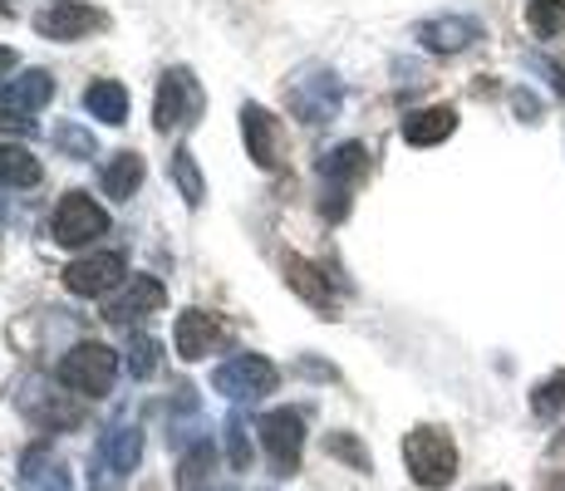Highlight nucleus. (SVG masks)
I'll return each mask as SVG.
<instances>
[{"instance_id": "5", "label": "nucleus", "mask_w": 565, "mask_h": 491, "mask_svg": "<svg viewBox=\"0 0 565 491\" xmlns=\"http://www.w3.org/2000/svg\"><path fill=\"white\" fill-rule=\"evenodd\" d=\"M50 236L60 246H89L99 236H108V212L89 192H64L50 216Z\"/></svg>"}, {"instance_id": "10", "label": "nucleus", "mask_w": 565, "mask_h": 491, "mask_svg": "<svg viewBox=\"0 0 565 491\" xmlns=\"http://www.w3.org/2000/svg\"><path fill=\"white\" fill-rule=\"evenodd\" d=\"M260 447H266V457L276 462L280 477L296 472L300 452H306V413L300 408H276L260 418Z\"/></svg>"}, {"instance_id": "35", "label": "nucleus", "mask_w": 565, "mask_h": 491, "mask_svg": "<svg viewBox=\"0 0 565 491\" xmlns=\"http://www.w3.org/2000/svg\"><path fill=\"white\" fill-rule=\"evenodd\" d=\"M541 491H565V472H551L546 482H541Z\"/></svg>"}, {"instance_id": "20", "label": "nucleus", "mask_w": 565, "mask_h": 491, "mask_svg": "<svg viewBox=\"0 0 565 491\" xmlns=\"http://www.w3.org/2000/svg\"><path fill=\"white\" fill-rule=\"evenodd\" d=\"M20 487L25 491H74V477H70V467L50 462L45 447H35V452H25V462H20Z\"/></svg>"}, {"instance_id": "29", "label": "nucleus", "mask_w": 565, "mask_h": 491, "mask_svg": "<svg viewBox=\"0 0 565 491\" xmlns=\"http://www.w3.org/2000/svg\"><path fill=\"white\" fill-rule=\"evenodd\" d=\"M324 447H330V457H344L354 472H369V467H374V462H369V452H364V442L354 438V433H330Z\"/></svg>"}, {"instance_id": "33", "label": "nucleus", "mask_w": 565, "mask_h": 491, "mask_svg": "<svg viewBox=\"0 0 565 491\" xmlns=\"http://www.w3.org/2000/svg\"><path fill=\"white\" fill-rule=\"evenodd\" d=\"M512 104H516L521 124H541V104H536V94H526V89H512Z\"/></svg>"}, {"instance_id": "28", "label": "nucleus", "mask_w": 565, "mask_h": 491, "mask_svg": "<svg viewBox=\"0 0 565 491\" xmlns=\"http://www.w3.org/2000/svg\"><path fill=\"white\" fill-rule=\"evenodd\" d=\"M158 340L153 334H134V344H128V369H134V378H153L158 374Z\"/></svg>"}, {"instance_id": "23", "label": "nucleus", "mask_w": 565, "mask_h": 491, "mask_svg": "<svg viewBox=\"0 0 565 491\" xmlns=\"http://www.w3.org/2000/svg\"><path fill=\"white\" fill-rule=\"evenodd\" d=\"M40 182V162L25 148L0 143V188H35Z\"/></svg>"}, {"instance_id": "13", "label": "nucleus", "mask_w": 565, "mask_h": 491, "mask_svg": "<svg viewBox=\"0 0 565 491\" xmlns=\"http://www.w3.org/2000/svg\"><path fill=\"white\" fill-rule=\"evenodd\" d=\"M482 20L477 15H438V20H423L418 25V45L428 54H462L482 40Z\"/></svg>"}, {"instance_id": "30", "label": "nucleus", "mask_w": 565, "mask_h": 491, "mask_svg": "<svg viewBox=\"0 0 565 491\" xmlns=\"http://www.w3.org/2000/svg\"><path fill=\"white\" fill-rule=\"evenodd\" d=\"M226 452H232L236 472L252 467V433H246V418H226Z\"/></svg>"}, {"instance_id": "34", "label": "nucleus", "mask_w": 565, "mask_h": 491, "mask_svg": "<svg viewBox=\"0 0 565 491\" xmlns=\"http://www.w3.org/2000/svg\"><path fill=\"white\" fill-rule=\"evenodd\" d=\"M15 64H20V60H15V50H6V45H0V79H6V74L15 70Z\"/></svg>"}, {"instance_id": "15", "label": "nucleus", "mask_w": 565, "mask_h": 491, "mask_svg": "<svg viewBox=\"0 0 565 491\" xmlns=\"http://www.w3.org/2000/svg\"><path fill=\"white\" fill-rule=\"evenodd\" d=\"M162 305H168V290H162V280H153V276H128L124 290L108 295L104 320L128 324V320H138V314H148V310H162Z\"/></svg>"}, {"instance_id": "16", "label": "nucleus", "mask_w": 565, "mask_h": 491, "mask_svg": "<svg viewBox=\"0 0 565 491\" xmlns=\"http://www.w3.org/2000/svg\"><path fill=\"white\" fill-rule=\"evenodd\" d=\"M286 276L315 310H334V295H340L344 276L334 266H315V260H300V256H286Z\"/></svg>"}, {"instance_id": "36", "label": "nucleus", "mask_w": 565, "mask_h": 491, "mask_svg": "<svg viewBox=\"0 0 565 491\" xmlns=\"http://www.w3.org/2000/svg\"><path fill=\"white\" fill-rule=\"evenodd\" d=\"M551 457H565V433H561L556 442H551Z\"/></svg>"}, {"instance_id": "14", "label": "nucleus", "mask_w": 565, "mask_h": 491, "mask_svg": "<svg viewBox=\"0 0 565 491\" xmlns=\"http://www.w3.org/2000/svg\"><path fill=\"white\" fill-rule=\"evenodd\" d=\"M242 138H246V152H252L256 168H280L286 138H280V124L260 104H242Z\"/></svg>"}, {"instance_id": "18", "label": "nucleus", "mask_w": 565, "mask_h": 491, "mask_svg": "<svg viewBox=\"0 0 565 491\" xmlns=\"http://www.w3.org/2000/svg\"><path fill=\"white\" fill-rule=\"evenodd\" d=\"M315 172L324 178V188H330V192H344V196H350V188L369 172V148H364V143H340V148L320 152Z\"/></svg>"}, {"instance_id": "9", "label": "nucleus", "mask_w": 565, "mask_h": 491, "mask_svg": "<svg viewBox=\"0 0 565 491\" xmlns=\"http://www.w3.org/2000/svg\"><path fill=\"white\" fill-rule=\"evenodd\" d=\"M128 280V260L124 250H94V256H79L64 266V290L79 295V300H99L114 286Z\"/></svg>"}, {"instance_id": "8", "label": "nucleus", "mask_w": 565, "mask_h": 491, "mask_svg": "<svg viewBox=\"0 0 565 491\" xmlns=\"http://www.w3.org/2000/svg\"><path fill=\"white\" fill-rule=\"evenodd\" d=\"M35 30L45 40H60V45H74V40H89L108 30V10L89 6V0H54L35 15Z\"/></svg>"}, {"instance_id": "31", "label": "nucleus", "mask_w": 565, "mask_h": 491, "mask_svg": "<svg viewBox=\"0 0 565 491\" xmlns=\"http://www.w3.org/2000/svg\"><path fill=\"white\" fill-rule=\"evenodd\" d=\"M54 143L64 152H74V158H94V138H89V128H79V124H60L54 128Z\"/></svg>"}, {"instance_id": "17", "label": "nucleus", "mask_w": 565, "mask_h": 491, "mask_svg": "<svg viewBox=\"0 0 565 491\" xmlns=\"http://www.w3.org/2000/svg\"><path fill=\"white\" fill-rule=\"evenodd\" d=\"M20 408H25L30 423H35V428H45V433H64V428H74V423H79V408L70 403V393H54L45 384H30L25 398H20Z\"/></svg>"}, {"instance_id": "22", "label": "nucleus", "mask_w": 565, "mask_h": 491, "mask_svg": "<svg viewBox=\"0 0 565 491\" xmlns=\"http://www.w3.org/2000/svg\"><path fill=\"white\" fill-rule=\"evenodd\" d=\"M84 108H89L99 124L118 128V124H128V89L114 79H99V84H89V94H84Z\"/></svg>"}, {"instance_id": "6", "label": "nucleus", "mask_w": 565, "mask_h": 491, "mask_svg": "<svg viewBox=\"0 0 565 491\" xmlns=\"http://www.w3.org/2000/svg\"><path fill=\"white\" fill-rule=\"evenodd\" d=\"M138 457H143V433L114 428L94 447V491H124V482L138 472Z\"/></svg>"}, {"instance_id": "3", "label": "nucleus", "mask_w": 565, "mask_h": 491, "mask_svg": "<svg viewBox=\"0 0 565 491\" xmlns=\"http://www.w3.org/2000/svg\"><path fill=\"white\" fill-rule=\"evenodd\" d=\"M114 369H118V354L108 344L99 340H84V344H74L70 354L60 359V384L70 388V393H84V398H104L108 388H114Z\"/></svg>"}, {"instance_id": "1", "label": "nucleus", "mask_w": 565, "mask_h": 491, "mask_svg": "<svg viewBox=\"0 0 565 491\" xmlns=\"http://www.w3.org/2000/svg\"><path fill=\"white\" fill-rule=\"evenodd\" d=\"M404 462L418 487L443 491L458 477V442H452L448 428H413L404 438Z\"/></svg>"}, {"instance_id": "25", "label": "nucleus", "mask_w": 565, "mask_h": 491, "mask_svg": "<svg viewBox=\"0 0 565 491\" xmlns=\"http://www.w3.org/2000/svg\"><path fill=\"white\" fill-rule=\"evenodd\" d=\"M526 25L536 40H565V0H531Z\"/></svg>"}, {"instance_id": "2", "label": "nucleus", "mask_w": 565, "mask_h": 491, "mask_svg": "<svg viewBox=\"0 0 565 491\" xmlns=\"http://www.w3.org/2000/svg\"><path fill=\"white\" fill-rule=\"evenodd\" d=\"M286 98H290V108H296V118L300 124H330L334 114H340V104H344V84H340V74L334 70H324V64H310V70H300L296 79L286 84Z\"/></svg>"}, {"instance_id": "32", "label": "nucleus", "mask_w": 565, "mask_h": 491, "mask_svg": "<svg viewBox=\"0 0 565 491\" xmlns=\"http://www.w3.org/2000/svg\"><path fill=\"white\" fill-rule=\"evenodd\" d=\"M526 70H536V74H541V79H546V84H551V89H556V94L565 98V70H561V64H551V60H546V54H526Z\"/></svg>"}, {"instance_id": "21", "label": "nucleus", "mask_w": 565, "mask_h": 491, "mask_svg": "<svg viewBox=\"0 0 565 491\" xmlns=\"http://www.w3.org/2000/svg\"><path fill=\"white\" fill-rule=\"evenodd\" d=\"M138 182H143V158L138 152H114L99 172V188L108 192V202H128L138 192Z\"/></svg>"}, {"instance_id": "11", "label": "nucleus", "mask_w": 565, "mask_h": 491, "mask_svg": "<svg viewBox=\"0 0 565 491\" xmlns=\"http://www.w3.org/2000/svg\"><path fill=\"white\" fill-rule=\"evenodd\" d=\"M202 108V89H198V74L192 70H168L158 79L153 94V124L158 134H172L178 124H192V114Z\"/></svg>"}, {"instance_id": "24", "label": "nucleus", "mask_w": 565, "mask_h": 491, "mask_svg": "<svg viewBox=\"0 0 565 491\" xmlns=\"http://www.w3.org/2000/svg\"><path fill=\"white\" fill-rule=\"evenodd\" d=\"M531 413H536L541 423H556V418H565V369H556V374H546L536 388H531Z\"/></svg>"}, {"instance_id": "7", "label": "nucleus", "mask_w": 565, "mask_h": 491, "mask_svg": "<svg viewBox=\"0 0 565 491\" xmlns=\"http://www.w3.org/2000/svg\"><path fill=\"white\" fill-rule=\"evenodd\" d=\"M212 388L232 403H252L276 388V364L266 354H232L226 364L212 369Z\"/></svg>"}, {"instance_id": "19", "label": "nucleus", "mask_w": 565, "mask_h": 491, "mask_svg": "<svg viewBox=\"0 0 565 491\" xmlns=\"http://www.w3.org/2000/svg\"><path fill=\"white\" fill-rule=\"evenodd\" d=\"M458 128V108L452 104H433V108H413L404 118V143L408 148H438L452 138Z\"/></svg>"}, {"instance_id": "12", "label": "nucleus", "mask_w": 565, "mask_h": 491, "mask_svg": "<svg viewBox=\"0 0 565 491\" xmlns=\"http://www.w3.org/2000/svg\"><path fill=\"white\" fill-rule=\"evenodd\" d=\"M226 334H232V324H226L222 314H212V310H188V314H178L172 344H178V359L198 364V359L216 354V349L226 344Z\"/></svg>"}, {"instance_id": "26", "label": "nucleus", "mask_w": 565, "mask_h": 491, "mask_svg": "<svg viewBox=\"0 0 565 491\" xmlns=\"http://www.w3.org/2000/svg\"><path fill=\"white\" fill-rule=\"evenodd\" d=\"M172 182H178V192L188 196L192 206H202V202H206V182H202V168H198V158H192L188 148H178V152H172Z\"/></svg>"}, {"instance_id": "27", "label": "nucleus", "mask_w": 565, "mask_h": 491, "mask_svg": "<svg viewBox=\"0 0 565 491\" xmlns=\"http://www.w3.org/2000/svg\"><path fill=\"white\" fill-rule=\"evenodd\" d=\"M212 462H216V457H212V442H192V452L182 457L178 487H182V491H198V487L206 482V477H212Z\"/></svg>"}, {"instance_id": "4", "label": "nucleus", "mask_w": 565, "mask_h": 491, "mask_svg": "<svg viewBox=\"0 0 565 491\" xmlns=\"http://www.w3.org/2000/svg\"><path fill=\"white\" fill-rule=\"evenodd\" d=\"M50 98H54L50 70H30V74H20V79H6L0 84V128H6V134L35 128V114Z\"/></svg>"}, {"instance_id": "37", "label": "nucleus", "mask_w": 565, "mask_h": 491, "mask_svg": "<svg viewBox=\"0 0 565 491\" xmlns=\"http://www.w3.org/2000/svg\"><path fill=\"white\" fill-rule=\"evenodd\" d=\"M482 491H512V487H482Z\"/></svg>"}]
</instances>
